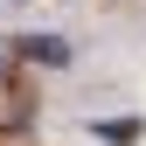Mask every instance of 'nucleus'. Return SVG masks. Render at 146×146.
I'll use <instances>...</instances> for the list:
<instances>
[{
    "label": "nucleus",
    "instance_id": "f257e3e1",
    "mask_svg": "<svg viewBox=\"0 0 146 146\" xmlns=\"http://www.w3.org/2000/svg\"><path fill=\"white\" fill-rule=\"evenodd\" d=\"M21 56L28 63H70V42L63 35H21Z\"/></svg>",
    "mask_w": 146,
    "mask_h": 146
}]
</instances>
